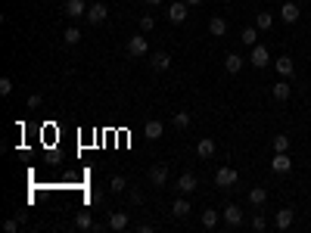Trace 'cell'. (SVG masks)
Returning <instances> with one entry per match:
<instances>
[{
	"instance_id": "cell-1",
	"label": "cell",
	"mask_w": 311,
	"mask_h": 233,
	"mask_svg": "<svg viewBox=\"0 0 311 233\" xmlns=\"http://www.w3.org/2000/svg\"><path fill=\"white\" fill-rule=\"evenodd\" d=\"M146 53H149L146 37H143V34H134L131 41H128V56H134V59H137V56H146Z\"/></svg>"
},
{
	"instance_id": "cell-2",
	"label": "cell",
	"mask_w": 311,
	"mask_h": 233,
	"mask_svg": "<svg viewBox=\"0 0 311 233\" xmlns=\"http://www.w3.org/2000/svg\"><path fill=\"white\" fill-rule=\"evenodd\" d=\"M237 168H218L215 171V183L221 187V190H227V187H233V183H237Z\"/></svg>"
},
{
	"instance_id": "cell-3",
	"label": "cell",
	"mask_w": 311,
	"mask_h": 233,
	"mask_svg": "<svg viewBox=\"0 0 311 233\" xmlns=\"http://www.w3.org/2000/svg\"><path fill=\"white\" fill-rule=\"evenodd\" d=\"M187 13H190V4H187V0H177V4H171V7H168V22L181 25V22L187 19Z\"/></svg>"
},
{
	"instance_id": "cell-4",
	"label": "cell",
	"mask_w": 311,
	"mask_h": 233,
	"mask_svg": "<svg viewBox=\"0 0 311 233\" xmlns=\"http://www.w3.org/2000/svg\"><path fill=\"white\" fill-rule=\"evenodd\" d=\"M224 224H227V227H240V224H243V208L233 205V202L224 205Z\"/></svg>"
},
{
	"instance_id": "cell-5",
	"label": "cell",
	"mask_w": 311,
	"mask_h": 233,
	"mask_svg": "<svg viewBox=\"0 0 311 233\" xmlns=\"http://www.w3.org/2000/svg\"><path fill=\"white\" fill-rule=\"evenodd\" d=\"M75 227H78V230H94V233H97V230H100V227H97V224H94V215H91V212H87V208H84V212H78V215H75Z\"/></svg>"
},
{
	"instance_id": "cell-6",
	"label": "cell",
	"mask_w": 311,
	"mask_h": 233,
	"mask_svg": "<svg viewBox=\"0 0 311 233\" xmlns=\"http://www.w3.org/2000/svg\"><path fill=\"white\" fill-rule=\"evenodd\" d=\"M106 16H109V7H106V4H94V7H87V22H91V25H100Z\"/></svg>"
},
{
	"instance_id": "cell-7",
	"label": "cell",
	"mask_w": 311,
	"mask_h": 233,
	"mask_svg": "<svg viewBox=\"0 0 311 233\" xmlns=\"http://www.w3.org/2000/svg\"><path fill=\"white\" fill-rule=\"evenodd\" d=\"M249 62H252L255 68H264V65L271 62V56H268V47L255 44V47H252V56H249Z\"/></svg>"
},
{
	"instance_id": "cell-8",
	"label": "cell",
	"mask_w": 311,
	"mask_h": 233,
	"mask_svg": "<svg viewBox=\"0 0 311 233\" xmlns=\"http://www.w3.org/2000/svg\"><path fill=\"white\" fill-rule=\"evenodd\" d=\"M271 168H274L277 174H286V171L293 168V159H290V155H286V152H277V155H274V159H271Z\"/></svg>"
},
{
	"instance_id": "cell-9",
	"label": "cell",
	"mask_w": 311,
	"mask_h": 233,
	"mask_svg": "<svg viewBox=\"0 0 311 233\" xmlns=\"http://www.w3.org/2000/svg\"><path fill=\"white\" fill-rule=\"evenodd\" d=\"M149 183H152V187H165V183H168V168H165V165L149 168Z\"/></svg>"
},
{
	"instance_id": "cell-10",
	"label": "cell",
	"mask_w": 311,
	"mask_h": 233,
	"mask_svg": "<svg viewBox=\"0 0 311 233\" xmlns=\"http://www.w3.org/2000/svg\"><path fill=\"white\" fill-rule=\"evenodd\" d=\"M299 16H302V10L293 4V0H290V4H283L280 7V19L286 22V25H293V22H299Z\"/></svg>"
},
{
	"instance_id": "cell-11",
	"label": "cell",
	"mask_w": 311,
	"mask_h": 233,
	"mask_svg": "<svg viewBox=\"0 0 311 233\" xmlns=\"http://www.w3.org/2000/svg\"><path fill=\"white\" fill-rule=\"evenodd\" d=\"M65 16H69V19L87 16V4H84V0H69V4H65Z\"/></svg>"
},
{
	"instance_id": "cell-12",
	"label": "cell",
	"mask_w": 311,
	"mask_h": 233,
	"mask_svg": "<svg viewBox=\"0 0 311 233\" xmlns=\"http://www.w3.org/2000/svg\"><path fill=\"white\" fill-rule=\"evenodd\" d=\"M162 134H165V125H162V122H156V119L146 122V128H143V137H146V140H159Z\"/></svg>"
},
{
	"instance_id": "cell-13",
	"label": "cell",
	"mask_w": 311,
	"mask_h": 233,
	"mask_svg": "<svg viewBox=\"0 0 311 233\" xmlns=\"http://www.w3.org/2000/svg\"><path fill=\"white\" fill-rule=\"evenodd\" d=\"M293 221H296V212H293V208H280V212H277V218H274V224H277L280 230H290V227H293Z\"/></svg>"
},
{
	"instance_id": "cell-14",
	"label": "cell",
	"mask_w": 311,
	"mask_h": 233,
	"mask_svg": "<svg viewBox=\"0 0 311 233\" xmlns=\"http://www.w3.org/2000/svg\"><path fill=\"white\" fill-rule=\"evenodd\" d=\"M271 94H274V100H280V103H283V100H290V94H293V84H290V81H277L274 87H271Z\"/></svg>"
},
{
	"instance_id": "cell-15",
	"label": "cell",
	"mask_w": 311,
	"mask_h": 233,
	"mask_svg": "<svg viewBox=\"0 0 311 233\" xmlns=\"http://www.w3.org/2000/svg\"><path fill=\"white\" fill-rule=\"evenodd\" d=\"M224 68H227L230 75H237V72L243 68V56H240V53H227V56H224Z\"/></svg>"
},
{
	"instance_id": "cell-16",
	"label": "cell",
	"mask_w": 311,
	"mask_h": 233,
	"mask_svg": "<svg viewBox=\"0 0 311 233\" xmlns=\"http://www.w3.org/2000/svg\"><path fill=\"white\" fill-rule=\"evenodd\" d=\"M199 221H203V227H206V230H215V227H218V221H221V215H218V208H206Z\"/></svg>"
},
{
	"instance_id": "cell-17",
	"label": "cell",
	"mask_w": 311,
	"mask_h": 233,
	"mask_svg": "<svg viewBox=\"0 0 311 233\" xmlns=\"http://www.w3.org/2000/svg\"><path fill=\"white\" fill-rule=\"evenodd\" d=\"M149 62H152V68H159V72H165V68L171 65V56H168L165 50H159V53H152V56H149Z\"/></svg>"
},
{
	"instance_id": "cell-18",
	"label": "cell",
	"mask_w": 311,
	"mask_h": 233,
	"mask_svg": "<svg viewBox=\"0 0 311 233\" xmlns=\"http://www.w3.org/2000/svg\"><path fill=\"white\" fill-rule=\"evenodd\" d=\"M193 190H196V177H193V174H181L177 177V193L187 196V193H193Z\"/></svg>"
},
{
	"instance_id": "cell-19",
	"label": "cell",
	"mask_w": 311,
	"mask_h": 233,
	"mask_svg": "<svg viewBox=\"0 0 311 233\" xmlns=\"http://www.w3.org/2000/svg\"><path fill=\"white\" fill-rule=\"evenodd\" d=\"M215 140H199L196 143V155H199V159H212V155H215Z\"/></svg>"
},
{
	"instance_id": "cell-20",
	"label": "cell",
	"mask_w": 311,
	"mask_h": 233,
	"mask_svg": "<svg viewBox=\"0 0 311 233\" xmlns=\"http://www.w3.org/2000/svg\"><path fill=\"white\" fill-rule=\"evenodd\" d=\"M128 227V215L125 212H112L109 215V230H125Z\"/></svg>"
},
{
	"instance_id": "cell-21",
	"label": "cell",
	"mask_w": 311,
	"mask_h": 233,
	"mask_svg": "<svg viewBox=\"0 0 311 233\" xmlns=\"http://www.w3.org/2000/svg\"><path fill=\"white\" fill-rule=\"evenodd\" d=\"M209 31H212L215 37H224V34H227V22H224L221 16H212V19H209Z\"/></svg>"
},
{
	"instance_id": "cell-22",
	"label": "cell",
	"mask_w": 311,
	"mask_h": 233,
	"mask_svg": "<svg viewBox=\"0 0 311 233\" xmlns=\"http://www.w3.org/2000/svg\"><path fill=\"white\" fill-rule=\"evenodd\" d=\"M274 65H277L280 78H293V72H296V65H293V59H290V56H280V59H277Z\"/></svg>"
},
{
	"instance_id": "cell-23",
	"label": "cell",
	"mask_w": 311,
	"mask_h": 233,
	"mask_svg": "<svg viewBox=\"0 0 311 233\" xmlns=\"http://www.w3.org/2000/svg\"><path fill=\"white\" fill-rule=\"evenodd\" d=\"M271 25H274V16H271V13H258L255 16V28L258 31H271Z\"/></svg>"
},
{
	"instance_id": "cell-24",
	"label": "cell",
	"mask_w": 311,
	"mask_h": 233,
	"mask_svg": "<svg viewBox=\"0 0 311 233\" xmlns=\"http://www.w3.org/2000/svg\"><path fill=\"white\" fill-rule=\"evenodd\" d=\"M249 202H252V205H264V202H268V190H264V187H255V190L249 193Z\"/></svg>"
},
{
	"instance_id": "cell-25",
	"label": "cell",
	"mask_w": 311,
	"mask_h": 233,
	"mask_svg": "<svg viewBox=\"0 0 311 233\" xmlns=\"http://www.w3.org/2000/svg\"><path fill=\"white\" fill-rule=\"evenodd\" d=\"M171 212H174L177 218H187V215H190V202H187V199L181 196V199H174V205H171Z\"/></svg>"
},
{
	"instance_id": "cell-26",
	"label": "cell",
	"mask_w": 311,
	"mask_h": 233,
	"mask_svg": "<svg viewBox=\"0 0 311 233\" xmlns=\"http://www.w3.org/2000/svg\"><path fill=\"white\" fill-rule=\"evenodd\" d=\"M240 37H243V44L255 47V44H258V28H255V25H252V28H243V34H240Z\"/></svg>"
},
{
	"instance_id": "cell-27",
	"label": "cell",
	"mask_w": 311,
	"mask_h": 233,
	"mask_svg": "<svg viewBox=\"0 0 311 233\" xmlns=\"http://www.w3.org/2000/svg\"><path fill=\"white\" fill-rule=\"evenodd\" d=\"M84 202H87V208H91V205H100V202H103V193H100V190H87V193H84Z\"/></svg>"
},
{
	"instance_id": "cell-28",
	"label": "cell",
	"mask_w": 311,
	"mask_h": 233,
	"mask_svg": "<svg viewBox=\"0 0 311 233\" xmlns=\"http://www.w3.org/2000/svg\"><path fill=\"white\" fill-rule=\"evenodd\" d=\"M171 122H174V128H177V131H184V128H190V112H177V115H174V119H171Z\"/></svg>"
},
{
	"instance_id": "cell-29",
	"label": "cell",
	"mask_w": 311,
	"mask_h": 233,
	"mask_svg": "<svg viewBox=\"0 0 311 233\" xmlns=\"http://www.w3.org/2000/svg\"><path fill=\"white\" fill-rule=\"evenodd\" d=\"M62 41H65V44H69V47H75V44H78V41H81V31H78V28H69V31H65V34H62Z\"/></svg>"
},
{
	"instance_id": "cell-30",
	"label": "cell",
	"mask_w": 311,
	"mask_h": 233,
	"mask_svg": "<svg viewBox=\"0 0 311 233\" xmlns=\"http://www.w3.org/2000/svg\"><path fill=\"white\" fill-rule=\"evenodd\" d=\"M125 187H128V180H125V177H122V174H115V177H112V180H109V190H112V193H122V190H125Z\"/></svg>"
},
{
	"instance_id": "cell-31",
	"label": "cell",
	"mask_w": 311,
	"mask_h": 233,
	"mask_svg": "<svg viewBox=\"0 0 311 233\" xmlns=\"http://www.w3.org/2000/svg\"><path fill=\"white\" fill-rule=\"evenodd\" d=\"M290 149V137L286 134H277L274 137V152H286Z\"/></svg>"
},
{
	"instance_id": "cell-32",
	"label": "cell",
	"mask_w": 311,
	"mask_h": 233,
	"mask_svg": "<svg viewBox=\"0 0 311 233\" xmlns=\"http://www.w3.org/2000/svg\"><path fill=\"white\" fill-rule=\"evenodd\" d=\"M152 28H156V19H152L149 13H146V16H140V31H152Z\"/></svg>"
},
{
	"instance_id": "cell-33",
	"label": "cell",
	"mask_w": 311,
	"mask_h": 233,
	"mask_svg": "<svg viewBox=\"0 0 311 233\" xmlns=\"http://www.w3.org/2000/svg\"><path fill=\"white\" fill-rule=\"evenodd\" d=\"M0 94H13V81H10V78H0Z\"/></svg>"
},
{
	"instance_id": "cell-34",
	"label": "cell",
	"mask_w": 311,
	"mask_h": 233,
	"mask_svg": "<svg viewBox=\"0 0 311 233\" xmlns=\"http://www.w3.org/2000/svg\"><path fill=\"white\" fill-rule=\"evenodd\" d=\"M41 103H44V97H41V94H31V97H28V109H37Z\"/></svg>"
},
{
	"instance_id": "cell-35",
	"label": "cell",
	"mask_w": 311,
	"mask_h": 233,
	"mask_svg": "<svg viewBox=\"0 0 311 233\" xmlns=\"http://www.w3.org/2000/svg\"><path fill=\"white\" fill-rule=\"evenodd\" d=\"M264 227H268V221H264L261 215H255V218H252V230H264Z\"/></svg>"
},
{
	"instance_id": "cell-36",
	"label": "cell",
	"mask_w": 311,
	"mask_h": 233,
	"mask_svg": "<svg viewBox=\"0 0 311 233\" xmlns=\"http://www.w3.org/2000/svg\"><path fill=\"white\" fill-rule=\"evenodd\" d=\"M4 230H7V233H16V230H19V218H10V221L4 224Z\"/></svg>"
},
{
	"instance_id": "cell-37",
	"label": "cell",
	"mask_w": 311,
	"mask_h": 233,
	"mask_svg": "<svg viewBox=\"0 0 311 233\" xmlns=\"http://www.w3.org/2000/svg\"><path fill=\"white\" fill-rule=\"evenodd\" d=\"M143 4H146V7H159V4H162V0H143Z\"/></svg>"
},
{
	"instance_id": "cell-38",
	"label": "cell",
	"mask_w": 311,
	"mask_h": 233,
	"mask_svg": "<svg viewBox=\"0 0 311 233\" xmlns=\"http://www.w3.org/2000/svg\"><path fill=\"white\" fill-rule=\"evenodd\" d=\"M187 4H190V7H199V4H203V0H187Z\"/></svg>"
}]
</instances>
